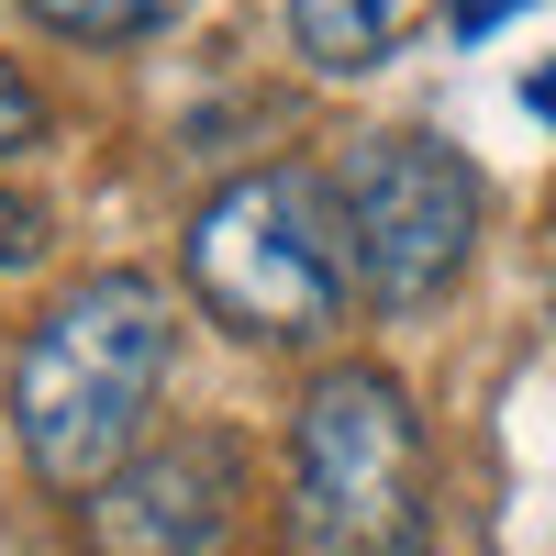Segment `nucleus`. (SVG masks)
I'll return each instance as SVG.
<instances>
[{
  "label": "nucleus",
  "mask_w": 556,
  "mask_h": 556,
  "mask_svg": "<svg viewBox=\"0 0 556 556\" xmlns=\"http://www.w3.org/2000/svg\"><path fill=\"white\" fill-rule=\"evenodd\" d=\"M390 12H401V0H290V34H301L312 67L356 78V67L390 56Z\"/></svg>",
  "instance_id": "obj_6"
},
{
  "label": "nucleus",
  "mask_w": 556,
  "mask_h": 556,
  "mask_svg": "<svg viewBox=\"0 0 556 556\" xmlns=\"http://www.w3.org/2000/svg\"><path fill=\"white\" fill-rule=\"evenodd\" d=\"M501 12H513V0H445V23H456V34H490Z\"/></svg>",
  "instance_id": "obj_10"
},
{
  "label": "nucleus",
  "mask_w": 556,
  "mask_h": 556,
  "mask_svg": "<svg viewBox=\"0 0 556 556\" xmlns=\"http://www.w3.org/2000/svg\"><path fill=\"white\" fill-rule=\"evenodd\" d=\"M245 501V456L223 434H167L89 490V556H223Z\"/></svg>",
  "instance_id": "obj_5"
},
{
  "label": "nucleus",
  "mask_w": 556,
  "mask_h": 556,
  "mask_svg": "<svg viewBox=\"0 0 556 556\" xmlns=\"http://www.w3.org/2000/svg\"><path fill=\"white\" fill-rule=\"evenodd\" d=\"M23 146H45V89L23 67H0V156H23Z\"/></svg>",
  "instance_id": "obj_8"
},
{
  "label": "nucleus",
  "mask_w": 556,
  "mask_h": 556,
  "mask_svg": "<svg viewBox=\"0 0 556 556\" xmlns=\"http://www.w3.org/2000/svg\"><path fill=\"white\" fill-rule=\"evenodd\" d=\"M334 212H345V256L379 312L445 301L479 256V167L434 134H356L334 167Z\"/></svg>",
  "instance_id": "obj_4"
},
{
  "label": "nucleus",
  "mask_w": 556,
  "mask_h": 556,
  "mask_svg": "<svg viewBox=\"0 0 556 556\" xmlns=\"http://www.w3.org/2000/svg\"><path fill=\"white\" fill-rule=\"evenodd\" d=\"M345 212L312 167H245L190 223V290L245 345H312L345 323Z\"/></svg>",
  "instance_id": "obj_3"
},
{
  "label": "nucleus",
  "mask_w": 556,
  "mask_h": 556,
  "mask_svg": "<svg viewBox=\"0 0 556 556\" xmlns=\"http://www.w3.org/2000/svg\"><path fill=\"white\" fill-rule=\"evenodd\" d=\"M167 356H178V323H167L156 278H134V267L78 278L12 356V434L34 456V479L45 490H101L134 456V434H146V412L167 390Z\"/></svg>",
  "instance_id": "obj_1"
},
{
  "label": "nucleus",
  "mask_w": 556,
  "mask_h": 556,
  "mask_svg": "<svg viewBox=\"0 0 556 556\" xmlns=\"http://www.w3.org/2000/svg\"><path fill=\"white\" fill-rule=\"evenodd\" d=\"M34 256H45V212L0 190V267H34Z\"/></svg>",
  "instance_id": "obj_9"
},
{
  "label": "nucleus",
  "mask_w": 556,
  "mask_h": 556,
  "mask_svg": "<svg viewBox=\"0 0 556 556\" xmlns=\"http://www.w3.org/2000/svg\"><path fill=\"white\" fill-rule=\"evenodd\" d=\"M290 523H301V556H424L434 456H424V412L390 367L312 379L290 424Z\"/></svg>",
  "instance_id": "obj_2"
},
{
  "label": "nucleus",
  "mask_w": 556,
  "mask_h": 556,
  "mask_svg": "<svg viewBox=\"0 0 556 556\" xmlns=\"http://www.w3.org/2000/svg\"><path fill=\"white\" fill-rule=\"evenodd\" d=\"M34 23H56V34H78V45H134V34H156V23H178L190 0H23Z\"/></svg>",
  "instance_id": "obj_7"
}]
</instances>
